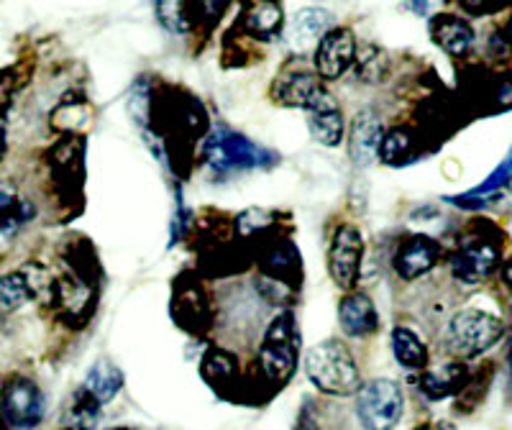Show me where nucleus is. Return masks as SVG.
Returning a JSON list of instances; mask_svg holds the SVG:
<instances>
[{"label": "nucleus", "instance_id": "obj_1", "mask_svg": "<svg viewBox=\"0 0 512 430\" xmlns=\"http://www.w3.org/2000/svg\"><path fill=\"white\" fill-rule=\"evenodd\" d=\"M305 372L323 395L349 397L359 392V367L344 343L323 341L305 356Z\"/></svg>", "mask_w": 512, "mask_h": 430}, {"label": "nucleus", "instance_id": "obj_2", "mask_svg": "<svg viewBox=\"0 0 512 430\" xmlns=\"http://www.w3.org/2000/svg\"><path fill=\"white\" fill-rule=\"evenodd\" d=\"M205 162L218 177H223L231 175V172H246V169L274 167L280 162V154L254 144L244 134H233L228 128H218L216 134H210L208 144H205Z\"/></svg>", "mask_w": 512, "mask_h": 430}, {"label": "nucleus", "instance_id": "obj_3", "mask_svg": "<svg viewBox=\"0 0 512 430\" xmlns=\"http://www.w3.org/2000/svg\"><path fill=\"white\" fill-rule=\"evenodd\" d=\"M500 254V236L495 233V228H489V223H479L456 246L451 272L464 285H477L495 272L500 264Z\"/></svg>", "mask_w": 512, "mask_h": 430}, {"label": "nucleus", "instance_id": "obj_4", "mask_svg": "<svg viewBox=\"0 0 512 430\" xmlns=\"http://www.w3.org/2000/svg\"><path fill=\"white\" fill-rule=\"evenodd\" d=\"M297 343H300V333H297L295 315L292 310H282L269 323L262 349H259V367L272 384H285L292 377L297 364Z\"/></svg>", "mask_w": 512, "mask_h": 430}, {"label": "nucleus", "instance_id": "obj_5", "mask_svg": "<svg viewBox=\"0 0 512 430\" xmlns=\"http://www.w3.org/2000/svg\"><path fill=\"white\" fill-rule=\"evenodd\" d=\"M502 333H505V326L495 315L484 313V310H461L448 323L446 343L456 356L474 359L492 349L502 338Z\"/></svg>", "mask_w": 512, "mask_h": 430}, {"label": "nucleus", "instance_id": "obj_6", "mask_svg": "<svg viewBox=\"0 0 512 430\" xmlns=\"http://www.w3.org/2000/svg\"><path fill=\"white\" fill-rule=\"evenodd\" d=\"M402 407L405 400L400 384L392 379H372L356 397V415L367 430H395L402 418Z\"/></svg>", "mask_w": 512, "mask_h": 430}, {"label": "nucleus", "instance_id": "obj_7", "mask_svg": "<svg viewBox=\"0 0 512 430\" xmlns=\"http://www.w3.org/2000/svg\"><path fill=\"white\" fill-rule=\"evenodd\" d=\"M361 259H364V236L354 223H341L333 231L331 246H328V272L336 287L351 292L359 282Z\"/></svg>", "mask_w": 512, "mask_h": 430}, {"label": "nucleus", "instance_id": "obj_8", "mask_svg": "<svg viewBox=\"0 0 512 430\" xmlns=\"http://www.w3.org/2000/svg\"><path fill=\"white\" fill-rule=\"evenodd\" d=\"M0 415L11 428L31 430L44 418V392L26 377H13L0 390Z\"/></svg>", "mask_w": 512, "mask_h": 430}, {"label": "nucleus", "instance_id": "obj_9", "mask_svg": "<svg viewBox=\"0 0 512 430\" xmlns=\"http://www.w3.org/2000/svg\"><path fill=\"white\" fill-rule=\"evenodd\" d=\"M356 36L349 26H333L323 39L315 44L313 72L320 80H338L354 67Z\"/></svg>", "mask_w": 512, "mask_h": 430}, {"label": "nucleus", "instance_id": "obj_10", "mask_svg": "<svg viewBox=\"0 0 512 430\" xmlns=\"http://www.w3.org/2000/svg\"><path fill=\"white\" fill-rule=\"evenodd\" d=\"M274 98L280 100L282 105L300 108L305 113L336 100L331 90L323 85V80L310 70H290L280 80H274Z\"/></svg>", "mask_w": 512, "mask_h": 430}, {"label": "nucleus", "instance_id": "obj_11", "mask_svg": "<svg viewBox=\"0 0 512 430\" xmlns=\"http://www.w3.org/2000/svg\"><path fill=\"white\" fill-rule=\"evenodd\" d=\"M172 318L190 333H205L210 328V305L200 282L182 274L172 290Z\"/></svg>", "mask_w": 512, "mask_h": 430}, {"label": "nucleus", "instance_id": "obj_12", "mask_svg": "<svg viewBox=\"0 0 512 430\" xmlns=\"http://www.w3.org/2000/svg\"><path fill=\"white\" fill-rule=\"evenodd\" d=\"M259 267H262L264 277H269L274 285L297 287L303 279V262H300V251L295 244L287 239H269L264 241L262 251H259Z\"/></svg>", "mask_w": 512, "mask_h": 430}, {"label": "nucleus", "instance_id": "obj_13", "mask_svg": "<svg viewBox=\"0 0 512 430\" xmlns=\"http://www.w3.org/2000/svg\"><path fill=\"white\" fill-rule=\"evenodd\" d=\"M441 259V244L428 236H410V239L402 241L397 246L395 254V274L405 282H413V279L425 277L428 272H433V267Z\"/></svg>", "mask_w": 512, "mask_h": 430}, {"label": "nucleus", "instance_id": "obj_14", "mask_svg": "<svg viewBox=\"0 0 512 430\" xmlns=\"http://www.w3.org/2000/svg\"><path fill=\"white\" fill-rule=\"evenodd\" d=\"M384 136L382 118L374 111H359L349 126V152L356 167H369L377 159Z\"/></svg>", "mask_w": 512, "mask_h": 430}, {"label": "nucleus", "instance_id": "obj_15", "mask_svg": "<svg viewBox=\"0 0 512 430\" xmlns=\"http://www.w3.org/2000/svg\"><path fill=\"white\" fill-rule=\"evenodd\" d=\"M282 26H285V13H282L280 0H246L241 29L251 39L274 41L282 34Z\"/></svg>", "mask_w": 512, "mask_h": 430}, {"label": "nucleus", "instance_id": "obj_16", "mask_svg": "<svg viewBox=\"0 0 512 430\" xmlns=\"http://www.w3.org/2000/svg\"><path fill=\"white\" fill-rule=\"evenodd\" d=\"M338 320H341L346 336L351 338H367L379 328L377 308H374L372 297L364 292H346L338 305Z\"/></svg>", "mask_w": 512, "mask_h": 430}, {"label": "nucleus", "instance_id": "obj_17", "mask_svg": "<svg viewBox=\"0 0 512 430\" xmlns=\"http://www.w3.org/2000/svg\"><path fill=\"white\" fill-rule=\"evenodd\" d=\"M431 39L438 49H443L451 57H464L474 44V29L464 18L438 13L431 21Z\"/></svg>", "mask_w": 512, "mask_h": 430}, {"label": "nucleus", "instance_id": "obj_18", "mask_svg": "<svg viewBox=\"0 0 512 430\" xmlns=\"http://www.w3.org/2000/svg\"><path fill=\"white\" fill-rule=\"evenodd\" d=\"M308 126L313 139L318 141L320 146H326V149H336V146L344 141L346 123H344V113H341L336 100L328 105H320V108H315V111H310Z\"/></svg>", "mask_w": 512, "mask_h": 430}, {"label": "nucleus", "instance_id": "obj_19", "mask_svg": "<svg viewBox=\"0 0 512 430\" xmlns=\"http://www.w3.org/2000/svg\"><path fill=\"white\" fill-rule=\"evenodd\" d=\"M469 379V369L464 364H446V367L428 369L420 377V392L428 400H446V397L456 395Z\"/></svg>", "mask_w": 512, "mask_h": 430}, {"label": "nucleus", "instance_id": "obj_20", "mask_svg": "<svg viewBox=\"0 0 512 430\" xmlns=\"http://www.w3.org/2000/svg\"><path fill=\"white\" fill-rule=\"evenodd\" d=\"M418 144L420 139L413 134V128L395 126L390 131H384L377 157L387 167H405V164L418 157Z\"/></svg>", "mask_w": 512, "mask_h": 430}, {"label": "nucleus", "instance_id": "obj_21", "mask_svg": "<svg viewBox=\"0 0 512 430\" xmlns=\"http://www.w3.org/2000/svg\"><path fill=\"white\" fill-rule=\"evenodd\" d=\"M333 26L336 24H333L331 11H326V8H303L292 18L290 36L297 47H310V44H318Z\"/></svg>", "mask_w": 512, "mask_h": 430}, {"label": "nucleus", "instance_id": "obj_22", "mask_svg": "<svg viewBox=\"0 0 512 430\" xmlns=\"http://www.w3.org/2000/svg\"><path fill=\"white\" fill-rule=\"evenodd\" d=\"M392 354H395L397 364L410 369V372H423L425 364H428V349H425V343L405 326H397L395 331H392Z\"/></svg>", "mask_w": 512, "mask_h": 430}, {"label": "nucleus", "instance_id": "obj_23", "mask_svg": "<svg viewBox=\"0 0 512 430\" xmlns=\"http://www.w3.org/2000/svg\"><path fill=\"white\" fill-rule=\"evenodd\" d=\"M123 387V374L121 369L116 367V364H111V361H98L93 369L88 372V379H85V384H82V390L90 392V395L95 397V400L100 402V405H105V402H111L113 397L121 392Z\"/></svg>", "mask_w": 512, "mask_h": 430}, {"label": "nucleus", "instance_id": "obj_24", "mask_svg": "<svg viewBox=\"0 0 512 430\" xmlns=\"http://www.w3.org/2000/svg\"><path fill=\"white\" fill-rule=\"evenodd\" d=\"M29 300H34V292H31L29 277H26L24 269L0 277V318L21 310Z\"/></svg>", "mask_w": 512, "mask_h": 430}, {"label": "nucleus", "instance_id": "obj_25", "mask_svg": "<svg viewBox=\"0 0 512 430\" xmlns=\"http://www.w3.org/2000/svg\"><path fill=\"white\" fill-rule=\"evenodd\" d=\"M100 402L95 400L90 392H85L80 387L77 395L72 397L70 407H67V413H64V425L70 430H93L95 423H98L100 415Z\"/></svg>", "mask_w": 512, "mask_h": 430}, {"label": "nucleus", "instance_id": "obj_26", "mask_svg": "<svg viewBox=\"0 0 512 430\" xmlns=\"http://www.w3.org/2000/svg\"><path fill=\"white\" fill-rule=\"evenodd\" d=\"M200 369H203V377L210 387L223 390V387H228V384L233 382V377H236V359L223 349H210L208 354L203 356Z\"/></svg>", "mask_w": 512, "mask_h": 430}, {"label": "nucleus", "instance_id": "obj_27", "mask_svg": "<svg viewBox=\"0 0 512 430\" xmlns=\"http://www.w3.org/2000/svg\"><path fill=\"white\" fill-rule=\"evenodd\" d=\"M31 218H34V208L29 203L13 198L8 192H0V233L3 236H13Z\"/></svg>", "mask_w": 512, "mask_h": 430}, {"label": "nucleus", "instance_id": "obj_28", "mask_svg": "<svg viewBox=\"0 0 512 430\" xmlns=\"http://www.w3.org/2000/svg\"><path fill=\"white\" fill-rule=\"evenodd\" d=\"M157 21L169 34H187L192 29L187 16V0H154Z\"/></svg>", "mask_w": 512, "mask_h": 430}, {"label": "nucleus", "instance_id": "obj_29", "mask_svg": "<svg viewBox=\"0 0 512 430\" xmlns=\"http://www.w3.org/2000/svg\"><path fill=\"white\" fill-rule=\"evenodd\" d=\"M228 6H231V0H187V16H190L192 26H213L221 21Z\"/></svg>", "mask_w": 512, "mask_h": 430}, {"label": "nucleus", "instance_id": "obj_30", "mask_svg": "<svg viewBox=\"0 0 512 430\" xmlns=\"http://www.w3.org/2000/svg\"><path fill=\"white\" fill-rule=\"evenodd\" d=\"M272 213L267 210H246L239 215V233L241 236H254V233H262L272 226Z\"/></svg>", "mask_w": 512, "mask_h": 430}, {"label": "nucleus", "instance_id": "obj_31", "mask_svg": "<svg viewBox=\"0 0 512 430\" xmlns=\"http://www.w3.org/2000/svg\"><path fill=\"white\" fill-rule=\"evenodd\" d=\"M21 88V77H18L16 67H6V70H0V116L11 108V100L16 95V90Z\"/></svg>", "mask_w": 512, "mask_h": 430}, {"label": "nucleus", "instance_id": "obj_32", "mask_svg": "<svg viewBox=\"0 0 512 430\" xmlns=\"http://www.w3.org/2000/svg\"><path fill=\"white\" fill-rule=\"evenodd\" d=\"M295 430H320V428H318V423H315V420H313V415H310L308 410H305V413L300 415V420H297V428Z\"/></svg>", "mask_w": 512, "mask_h": 430}, {"label": "nucleus", "instance_id": "obj_33", "mask_svg": "<svg viewBox=\"0 0 512 430\" xmlns=\"http://www.w3.org/2000/svg\"><path fill=\"white\" fill-rule=\"evenodd\" d=\"M500 39H502V44H505V47H507V52L512 54V18H510V21H507L505 29H502Z\"/></svg>", "mask_w": 512, "mask_h": 430}, {"label": "nucleus", "instance_id": "obj_34", "mask_svg": "<svg viewBox=\"0 0 512 430\" xmlns=\"http://www.w3.org/2000/svg\"><path fill=\"white\" fill-rule=\"evenodd\" d=\"M502 279H505V285L512 290V259L502 267Z\"/></svg>", "mask_w": 512, "mask_h": 430}, {"label": "nucleus", "instance_id": "obj_35", "mask_svg": "<svg viewBox=\"0 0 512 430\" xmlns=\"http://www.w3.org/2000/svg\"><path fill=\"white\" fill-rule=\"evenodd\" d=\"M8 428H11V425H8L6 420H3V415H0V430H8Z\"/></svg>", "mask_w": 512, "mask_h": 430}, {"label": "nucleus", "instance_id": "obj_36", "mask_svg": "<svg viewBox=\"0 0 512 430\" xmlns=\"http://www.w3.org/2000/svg\"><path fill=\"white\" fill-rule=\"evenodd\" d=\"M116 430H131V428H116Z\"/></svg>", "mask_w": 512, "mask_h": 430}]
</instances>
